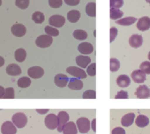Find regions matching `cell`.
<instances>
[{"mask_svg":"<svg viewBox=\"0 0 150 134\" xmlns=\"http://www.w3.org/2000/svg\"><path fill=\"white\" fill-rule=\"evenodd\" d=\"M135 123L138 127L143 128L148 125L149 123V119L147 116H144V115H139V116H137L136 120H135Z\"/></svg>","mask_w":150,"mask_h":134,"instance_id":"obj_24","label":"cell"},{"mask_svg":"<svg viewBox=\"0 0 150 134\" xmlns=\"http://www.w3.org/2000/svg\"><path fill=\"white\" fill-rule=\"evenodd\" d=\"M49 5L51 8H59L63 5V0H49Z\"/></svg>","mask_w":150,"mask_h":134,"instance_id":"obj_40","label":"cell"},{"mask_svg":"<svg viewBox=\"0 0 150 134\" xmlns=\"http://www.w3.org/2000/svg\"><path fill=\"white\" fill-rule=\"evenodd\" d=\"M96 119H94V120L92 121V123H91L92 129H93V130H94V131H96Z\"/></svg>","mask_w":150,"mask_h":134,"instance_id":"obj_47","label":"cell"},{"mask_svg":"<svg viewBox=\"0 0 150 134\" xmlns=\"http://www.w3.org/2000/svg\"><path fill=\"white\" fill-rule=\"evenodd\" d=\"M68 87L71 90H81L83 87V82L77 78H71L69 80Z\"/></svg>","mask_w":150,"mask_h":134,"instance_id":"obj_17","label":"cell"},{"mask_svg":"<svg viewBox=\"0 0 150 134\" xmlns=\"http://www.w3.org/2000/svg\"><path fill=\"white\" fill-rule=\"evenodd\" d=\"M90 62H91L90 57L84 56V55H81L76 57V63L79 65V67H81V68H86V67H88Z\"/></svg>","mask_w":150,"mask_h":134,"instance_id":"obj_20","label":"cell"},{"mask_svg":"<svg viewBox=\"0 0 150 134\" xmlns=\"http://www.w3.org/2000/svg\"><path fill=\"white\" fill-rule=\"evenodd\" d=\"M11 31L13 35L17 37H22L27 33V28L22 24H15L11 28Z\"/></svg>","mask_w":150,"mask_h":134,"instance_id":"obj_11","label":"cell"},{"mask_svg":"<svg viewBox=\"0 0 150 134\" xmlns=\"http://www.w3.org/2000/svg\"><path fill=\"white\" fill-rule=\"evenodd\" d=\"M132 79L135 83H143L146 80V74L139 70H135L132 73Z\"/></svg>","mask_w":150,"mask_h":134,"instance_id":"obj_12","label":"cell"},{"mask_svg":"<svg viewBox=\"0 0 150 134\" xmlns=\"http://www.w3.org/2000/svg\"><path fill=\"white\" fill-rule=\"evenodd\" d=\"M17 84H18V87L21 88H27L31 85V80L28 77H22L19 79Z\"/></svg>","mask_w":150,"mask_h":134,"instance_id":"obj_31","label":"cell"},{"mask_svg":"<svg viewBox=\"0 0 150 134\" xmlns=\"http://www.w3.org/2000/svg\"><path fill=\"white\" fill-rule=\"evenodd\" d=\"M117 35V29L116 28H111L110 30V42H112Z\"/></svg>","mask_w":150,"mask_h":134,"instance_id":"obj_41","label":"cell"},{"mask_svg":"<svg viewBox=\"0 0 150 134\" xmlns=\"http://www.w3.org/2000/svg\"><path fill=\"white\" fill-rule=\"evenodd\" d=\"M49 23L54 28H62L65 23V18L62 15H52L49 19Z\"/></svg>","mask_w":150,"mask_h":134,"instance_id":"obj_6","label":"cell"},{"mask_svg":"<svg viewBox=\"0 0 150 134\" xmlns=\"http://www.w3.org/2000/svg\"><path fill=\"white\" fill-rule=\"evenodd\" d=\"M69 80H70L69 78H68L66 75L62 74V73L57 74V75L55 76V79H54L55 84H56L58 87H61V88L64 87L67 85V83H68Z\"/></svg>","mask_w":150,"mask_h":134,"instance_id":"obj_14","label":"cell"},{"mask_svg":"<svg viewBox=\"0 0 150 134\" xmlns=\"http://www.w3.org/2000/svg\"><path fill=\"white\" fill-rule=\"evenodd\" d=\"M115 99H128V93L126 91L121 90L116 95Z\"/></svg>","mask_w":150,"mask_h":134,"instance_id":"obj_42","label":"cell"},{"mask_svg":"<svg viewBox=\"0 0 150 134\" xmlns=\"http://www.w3.org/2000/svg\"><path fill=\"white\" fill-rule=\"evenodd\" d=\"M44 31L46 33V35H49L50 36H57L59 35V31L54 28V27H51V26H47L45 27L44 28Z\"/></svg>","mask_w":150,"mask_h":134,"instance_id":"obj_33","label":"cell"},{"mask_svg":"<svg viewBox=\"0 0 150 134\" xmlns=\"http://www.w3.org/2000/svg\"><path fill=\"white\" fill-rule=\"evenodd\" d=\"M66 72L73 76L74 78H77L80 80H83L87 78V74L84 70L79 68V67H75V66H70L66 69Z\"/></svg>","mask_w":150,"mask_h":134,"instance_id":"obj_3","label":"cell"},{"mask_svg":"<svg viewBox=\"0 0 150 134\" xmlns=\"http://www.w3.org/2000/svg\"><path fill=\"white\" fill-rule=\"evenodd\" d=\"M96 63H91L89 66H88V69H87V73L89 76L91 77H94L96 76Z\"/></svg>","mask_w":150,"mask_h":134,"instance_id":"obj_39","label":"cell"},{"mask_svg":"<svg viewBox=\"0 0 150 134\" xmlns=\"http://www.w3.org/2000/svg\"><path fill=\"white\" fill-rule=\"evenodd\" d=\"M36 112H37V113H39V114L43 115V114L48 113V112H49V109H36Z\"/></svg>","mask_w":150,"mask_h":134,"instance_id":"obj_45","label":"cell"},{"mask_svg":"<svg viewBox=\"0 0 150 134\" xmlns=\"http://www.w3.org/2000/svg\"><path fill=\"white\" fill-rule=\"evenodd\" d=\"M4 64H5V59H4V57L0 56V67H2Z\"/></svg>","mask_w":150,"mask_h":134,"instance_id":"obj_48","label":"cell"},{"mask_svg":"<svg viewBox=\"0 0 150 134\" xmlns=\"http://www.w3.org/2000/svg\"><path fill=\"white\" fill-rule=\"evenodd\" d=\"M135 95L139 99H147L150 97V89L146 85H141L136 89Z\"/></svg>","mask_w":150,"mask_h":134,"instance_id":"obj_10","label":"cell"},{"mask_svg":"<svg viewBox=\"0 0 150 134\" xmlns=\"http://www.w3.org/2000/svg\"><path fill=\"white\" fill-rule=\"evenodd\" d=\"M14 98V89L13 87H7L5 90L4 99H13Z\"/></svg>","mask_w":150,"mask_h":134,"instance_id":"obj_38","label":"cell"},{"mask_svg":"<svg viewBox=\"0 0 150 134\" xmlns=\"http://www.w3.org/2000/svg\"><path fill=\"white\" fill-rule=\"evenodd\" d=\"M73 37L77 40H80V41H83V40H86L88 38V33L84 30H81V29H77L73 32Z\"/></svg>","mask_w":150,"mask_h":134,"instance_id":"obj_29","label":"cell"},{"mask_svg":"<svg viewBox=\"0 0 150 134\" xmlns=\"http://www.w3.org/2000/svg\"><path fill=\"white\" fill-rule=\"evenodd\" d=\"M148 59H149V61H150V51H149V53H148Z\"/></svg>","mask_w":150,"mask_h":134,"instance_id":"obj_49","label":"cell"},{"mask_svg":"<svg viewBox=\"0 0 150 134\" xmlns=\"http://www.w3.org/2000/svg\"><path fill=\"white\" fill-rule=\"evenodd\" d=\"M2 134H16L17 127L11 121H6L1 126Z\"/></svg>","mask_w":150,"mask_h":134,"instance_id":"obj_7","label":"cell"},{"mask_svg":"<svg viewBox=\"0 0 150 134\" xmlns=\"http://www.w3.org/2000/svg\"><path fill=\"white\" fill-rule=\"evenodd\" d=\"M130 83H131V80L127 75H120L117 79V85L119 87L122 88L127 87L130 85Z\"/></svg>","mask_w":150,"mask_h":134,"instance_id":"obj_22","label":"cell"},{"mask_svg":"<svg viewBox=\"0 0 150 134\" xmlns=\"http://www.w3.org/2000/svg\"><path fill=\"white\" fill-rule=\"evenodd\" d=\"M124 5V0H110V8L119 9Z\"/></svg>","mask_w":150,"mask_h":134,"instance_id":"obj_35","label":"cell"},{"mask_svg":"<svg viewBox=\"0 0 150 134\" xmlns=\"http://www.w3.org/2000/svg\"><path fill=\"white\" fill-rule=\"evenodd\" d=\"M28 74L32 79H40L43 76L44 71L40 66H33L28 70Z\"/></svg>","mask_w":150,"mask_h":134,"instance_id":"obj_9","label":"cell"},{"mask_svg":"<svg viewBox=\"0 0 150 134\" xmlns=\"http://www.w3.org/2000/svg\"><path fill=\"white\" fill-rule=\"evenodd\" d=\"M32 20L36 24H42L44 21V15L41 12H35L32 15Z\"/></svg>","mask_w":150,"mask_h":134,"instance_id":"obj_32","label":"cell"},{"mask_svg":"<svg viewBox=\"0 0 150 134\" xmlns=\"http://www.w3.org/2000/svg\"><path fill=\"white\" fill-rule=\"evenodd\" d=\"M82 98L83 99H96V93L95 90H87L83 93Z\"/></svg>","mask_w":150,"mask_h":134,"instance_id":"obj_36","label":"cell"},{"mask_svg":"<svg viewBox=\"0 0 150 134\" xmlns=\"http://www.w3.org/2000/svg\"><path fill=\"white\" fill-rule=\"evenodd\" d=\"M129 43L132 48H139L143 43V38L140 35H132L129 39Z\"/></svg>","mask_w":150,"mask_h":134,"instance_id":"obj_16","label":"cell"},{"mask_svg":"<svg viewBox=\"0 0 150 134\" xmlns=\"http://www.w3.org/2000/svg\"><path fill=\"white\" fill-rule=\"evenodd\" d=\"M96 3H94V2L88 3L86 6V13L89 17H96Z\"/></svg>","mask_w":150,"mask_h":134,"instance_id":"obj_28","label":"cell"},{"mask_svg":"<svg viewBox=\"0 0 150 134\" xmlns=\"http://www.w3.org/2000/svg\"><path fill=\"white\" fill-rule=\"evenodd\" d=\"M76 125L81 133H87L90 130V121L86 117H81L77 120Z\"/></svg>","mask_w":150,"mask_h":134,"instance_id":"obj_5","label":"cell"},{"mask_svg":"<svg viewBox=\"0 0 150 134\" xmlns=\"http://www.w3.org/2000/svg\"><path fill=\"white\" fill-rule=\"evenodd\" d=\"M14 57H15V60L19 63L24 62L26 57H27L26 50L24 49H18L14 53Z\"/></svg>","mask_w":150,"mask_h":134,"instance_id":"obj_26","label":"cell"},{"mask_svg":"<svg viewBox=\"0 0 150 134\" xmlns=\"http://www.w3.org/2000/svg\"><path fill=\"white\" fill-rule=\"evenodd\" d=\"M81 18V13L78 10H71L67 13V19L71 23H76Z\"/></svg>","mask_w":150,"mask_h":134,"instance_id":"obj_23","label":"cell"},{"mask_svg":"<svg viewBox=\"0 0 150 134\" xmlns=\"http://www.w3.org/2000/svg\"><path fill=\"white\" fill-rule=\"evenodd\" d=\"M6 73L10 76H18L21 73V68L16 63H12L6 67Z\"/></svg>","mask_w":150,"mask_h":134,"instance_id":"obj_18","label":"cell"},{"mask_svg":"<svg viewBox=\"0 0 150 134\" xmlns=\"http://www.w3.org/2000/svg\"><path fill=\"white\" fill-rule=\"evenodd\" d=\"M57 117H58V127H57V131L61 132L63 131V129L64 127V125L68 123L69 121V115L67 112L65 111H60L57 115Z\"/></svg>","mask_w":150,"mask_h":134,"instance_id":"obj_8","label":"cell"},{"mask_svg":"<svg viewBox=\"0 0 150 134\" xmlns=\"http://www.w3.org/2000/svg\"><path fill=\"white\" fill-rule=\"evenodd\" d=\"M111 134H125V130L121 127H116L112 130Z\"/></svg>","mask_w":150,"mask_h":134,"instance_id":"obj_44","label":"cell"},{"mask_svg":"<svg viewBox=\"0 0 150 134\" xmlns=\"http://www.w3.org/2000/svg\"><path fill=\"white\" fill-rule=\"evenodd\" d=\"M135 119V114L134 113H128L126 115H125L122 119H121V124L125 127H128L131 126Z\"/></svg>","mask_w":150,"mask_h":134,"instance_id":"obj_21","label":"cell"},{"mask_svg":"<svg viewBox=\"0 0 150 134\" xmlns=\"http://www.w3.org/2000/svg\"><path fill=\"white\" fill-rule=\"evenodd\" d=\"M5 88L2 87V86H0V99H2L4 98V94H5Z\"/></svg>","mask_w":150,"mask_h":134,"instance_id":"obj_46","label":"cell"},{"mask_svg":"<svg viewBox=\"0 0 150 134\" xmlns=\"http://www.w3.org/2000/svg\"><path fill=\"white\" fill-rule=\"evenodd\" d=\"M15 5L20 9L25 10L29 6V0H16V1H15Z\"/></svg>","mask_w":150,"mask_h":134,"instance_id":"obj_34","label":"cell"},{"mask_svg":"<svg viewBox=\"0 0 150 134\" xmlns=\"http://www.w3.org/2000/svg\"><path fill=\"white\" fill-rule=\"evenodd\" d=\"M120 68V62L119 60H117V58H110V72L112 73H115V72H117Z\"/></svg>","mask_w":150,"mask_h":134,"instance_id":"obj_30","label":"cell"},{"mask_svg":"<svg viewBox=\"0 0 150 134\" xmlns=\"http://www.w3.org/2000/svg\"><path fill=\"white\" fill-rule=\"evenodd\" d=\"M53 42L52 36L49 35H42L35 40V44L39 48H48Z\"/></svg>","mask_w":150,"mask_h":134,"instance_id":"obj_2","label":"cell"},{"mask_svg":"<svg viewBox=\"0 0 150 134\" xmlns=\"http://www.w3.org/2000/svg\"><path fill=\"white\" fill-rule=\"evenodd\" d=\"M137 28L140 31H146L150 28V18L147 16L140 18L137 22Z\"/></svg>","mask_w":150,"mask_h":134,"instance_id":"obj_13","label":"cell"},{"mask_svg":"<svg viewBox=\"0 0 150 134\" xmlns=\"http://www.w3.org/2000/svg\"><path fill=\"white\" fill-rule=\"evenodd\" d=\"M123 15H124V13L119 9L110 8V17L111 20H117L118 19H121Z\"/></svg>","mask_w":150,"mask_h":134,"instance_id":"obj_27","label":"cell"},{"mask_svg":"<svg viewBox=\"0 0 150 134\" xmlns=\"http://www.w3.org/2000/svg\"><path fill=\"white\" fill-rule=\"evenodd\" d=\"M12 122L14 123V125L17 128L21 129V128H24L26 126V124L28 123V117L24 113L18 112V113L13 115V116L12 118Z\"/></svg>","mask_w":150,"mask_h":134,"instance_id":"obj_1","label":"cell"},{"mask_svg":"<svg viewBox=\"0 0 150 134\" xmlns=\"http://www.w3.org/2000/svg\"><path fill=\"white\" fill-rule=\"evenodd\" d=\"M78 50L80 53H81L83 55H88V54L93 53L94 47L89 42H82L78 46Z\"/></svg>","mask_w":150,"mask_h":134,"instance_id":"obj_15","label":"cell"},{"mask_svg":"<svg viewBox=\"0 0 150 134\" xmlns=\"http://www.w3.org/2000/svg\"><path fill=\"white\" fill-rule=\"evenodd\" d=\"M63 133L64 134H77L78 127L73 122H68L63 129Z\"/></svg>","mask_w":150,"mask_h":134,"instance_id":"obj_19","label":"cell"},{"mask_svg":"<svg viewBox=\"0 0 150 134\" xmlns=\"http://www.w3.org/2000/svg\"><path fill=\"white\" fill-rule=\"evenodd\" d=\"M64 3L68 6H78L81 2V0H64Z\"/></svg>","mask_w":150,"mask_h":134,"instance_id":"obj_43","label":"cell"},{"mask_svg":"<svg viewBox=\"0 0 150 134\" xmlns=\"http://www.w3.org/2000/svg\"><path fill=\"white\" fill-rule=\"evenodd\" d=\"M136 21H137V19L134 17H127V18H123V19L116 20L117 24L120 26H131Z\"/></svg>","mask_w":150,"mask_h":134,"instance_id":"obj_25","label":"cell"},{"mask_svg":"<svg viewBox=\"0 0 150 134\" xmlns=\"http://www.w3.org/2000/svg\"><path fill=\"white\" fill-rule=\"evenodd\" d=\"M146 2H147V3H149V4H150V0H146Z\"/></svg>","mask_w":150,"mask_h":134,"instance_id":"obj_50","label":"cell"},{"mask_svg":"<svg viewBox=\"0 0 150 134\" xmlns=\"http://www.w3.org/2000/svg\"><path fill=\"white\" fill-rule=\"evenodd\" d=\"M46 127L50 130H55L58 127V117L55 114H49L44 120Z\"/></svg>","mask_w":150,"mask_h":134,"instance_id":"obj_4","label":"cell"},{"mask_svg":"<svg viewBox=\"0 0 150 134\" xmlns=\"http://www.w3.org/2000/svg\"><path fill=\"white\" fill-rule=\"evenodd\" d=\"M2 5V0H0V6Z\"/></svg>","mask_w":150,"mask_h":134,"instance_id":"obj_51","label":"cell"},{"mask_svg":"<svg viewBox=\"0 0 150 134\" xmlns=\"http://www.w3.org/2000/svg\"><path fill=\"white\" fill-rule=\"evenodd\" d=\"M139 68L142 72H144L146 74H150V62L148 61H145L143 62L140 65Z\"/></svg>","mask_w":150,"mask_h":134,"instance_id":"obj_37","label":"cell"}]
</instances>
